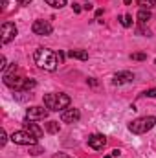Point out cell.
I'll list each match as a JSON object with an SVG mask.
<instances>
[{"label":"cell","instance_id":"obj_4","mask_svg":"<svg viewBox=\"0 0 156 158\" xmlns=\"http://www.w3.org/2000/svg\"><path fill=\"white\" fill-rule=\"evenodd\" d=\"M11 142L17 143V145H35L37 138L33 134H30L28 131H15L11 134Z\"/></svg>","mask_w":156,"mask_h":158},{"label":"cell","instance_id":"obj_25","mask_svg":"<svg viewBox=\"0 0 156 158\" xmlns=\"http://www.w3.org/2000/svg\"><path fill=\"white\" fill-rule=\"evenodd\" d=\"M31 2H33V0H17V4H18V6H30Z\"/></svg>","mask_w":156,"mask_h":158},{"label":"cell","instance_id":"obj_26","mask_svg":"<svg viewBox=\"0 0 156 158\" xmlns=\"http://www.w3.org/2000/svg\"><path fill=\"white\" fill-rule=\"evenodd\" d=\"M121 156V151H119V149H114V151H112V158H119Z\"/></svg>","mask_w":156,"mask_h":158},{"label":"cell","instance_id":"obj_30","mask_svg":"<svg viewBox=\"0 0 156 158\" xmlns=\"http://www.w3.org/2000/svg\"><path fill=\"white\" fill-rule=\"evenodd\" d=\"M57 158H74V156H70V155H66V153H61Z\"/></svg>","mask_w":156,"mask_h":158},{"label":"cell","instance_id":"obj_13","mask_svg":"<svg viewBox=\"0 0 156 158\" xmlns=\"http://www.w3.org/2000/svg\"><path fill=\"white\" fill-rule=\"evenodd\" d=\"M68 57L86 61V59H88V52H86V50H70V52H68Z\"/></svg>","mask_w":156,"mask_h":158},{"label":"cell","instance_id":"obj_27","mask_svg":"<svg viewBox=\"0 0 156 158\" xmlns=\"http://www.w3.org/2000/svg\"><path fill=\"white\" fill-rule=\"evenodd\" d=\"M72 7H74V11H76V13H81V6H79V4H74Z\"/></svg>","mask_w":156,"mask_h":158},{"label":"cell","instance_id":"obj_32","mask_svg":"<svg viewBox=\"0 0 156 158\" xmlns=\"http://www.w3.org/2000/svg\"><path fill=\"white\" fill-rule=\"evenodd\" d=\"M105 158H112V155H107V156H105Z\"/></svg>","mask_w":156,"mask_h":158},{"label":"cell","instance_id":"obj_12","mask_svg":"<svg viewBox=\"0 0 156 158\" xmlns=\"http://www.w3.org/2000/svg\"><path fill=\"white\" fill-rule=\"evenodd\" d=\"M24 131H28L30 134H33V136H35L37 140H39L40 136L44 134V131L40 129L39 125H37V123H33L31 119H28V118H26V121H24Z\"/></svg>","mask_w":156,"mask_h":158},{"label":"cell","instance_id":"obj_20","mask_svg":"<svg viewBox=\"0 0 156 158\" xmlns=\"http://www.w3.org/2000/svg\"><path fill=\"white\" fill-rule=\"evenodd\" d=\"M15 70H17V64H15V63H11V66H9V68H6V70L2 72V76H11Z\"/></svg>","mask_w":156,"mask_h":158},{"label":"cell","instance_id":"obj_2","mask_svg":"<svg viewBox=\"0 0 156 158\" xmlns=\"http://www.w3.org/2000/svg\"><path fill=\"white\" fill-rule=\"evenodd\" d=\"M44 107L48 110H55V112L66 110L70 107V96H66V94H55V92L46 94L44 96Z\"/></svg>","mask_w":156,"mask_h":158},{"label":"cell","instance_id":"obj_24","mask_svg":"<svg viewBox=\"0 0 156 158\" xmlns=\"http://www.w3.org/2000/svg\"><path fill=\"white\" fill-rule=\"evenodd\" d=\"M0 70H2V72L6 70V57H4V55L0 57Z\"/></svg>","mask_w":156,"mask_h":158},{"label":"cell","instance_id":"obj_15","mask_svg":"<svg viewBox=\"0 0 156 158\" xmlns=\"http://www.w3.org/2000/svg\"><path fill=\"white\" fill-rule=\"evenodd\" d=\"M140 9H153L156 6V0H136Z\"/></svg>","mask_w":156,"mask_h":158},{"label":"cell","instance_id":"obj_8","mask_svg":"<svg viewBox=\"0 0 156 158\" xmlns=\"http://www.w3.org/2000/svg\"><path fill=\"white\" fill-rule=\"evenodd\" d=\"M48 116V109L46 107H30L26 110V118L28 119H44Z\"/></svg>","mask_w":156,"mask_h":158},{"label":"cell","instance_id":"obj_19","mask_svg":"<svg viewBox=\"0 0 156 158\" xmlns=\"http://www.w3.org/2000/svg\"><path fill=\"white\" fill-rule=\"evenodd\" d=\"M130 59H132V61H145V59H147V53L138 52V53H132V55H130Z\"/></svg>","mask_w":156,"mask_h":158},{"label":"cell","instance_id":"obj_28","mask_svg":"<svg viewBox=\"0 0 156 158\" xmlns=\"http://www.w3.org/2000/svg\"><path fill=\"white\" fill-rule=\"evenodd\" d=\"M2 2V11H6L7 9V0H0Z\"/></svg>","mask_w":156,"mask_h":158},{"label":"cell","instance_id":"obj_3","mask_svg":"<svg viewBox=\"0 0 156 158\" xmlns=\"http://www.w3.org/2000/svg\"><path fill=\"white\" fill-rule=\"evenodd\" d=\"M156 125V118L154 116H143V118L134 119L132 123H129V131L132 134H145L147 131H151Z\"/></svg>","mask_w":156,"mask_h":158},{"label":"cell","instance_id":"obj_16","mask_svg":"<svg viewBox=\"0 0 156 158\" xmlns=\"http://www.w3.org/2000/svg\"><path fill=\"white\" fill-rule=\"evenodd\" d=\"M48 6H51V7H55V9H61V7H64L66 6V0H44Z\"/></svg>","mask_w":156,"mask_h":158},{"label":"cell","instance_id":"obj_11","mask_svg":"<svg viewBox=\"0 0 156 158\" xmlns=\"http://www.w3.org/2000/svg\"><path fill=\"white\" fill-rule=\"evenodd\" d=\"M132 81H134L132 72H117V74H114V79H112L114 85H127V83H132Z\"/></svg>","mask_w":156,"mask_h":158},{"label":"cell","instance_id":"obj_18","mask_svg":"<svg viewBox=\"0 0 156 158\" xmlns=\"http://www.w3.org/2000/svg\"><path fill=\"white\" fill-rule=\"evenodd\" d=\"M119 20H121V24L125 28H130L132 26V15H123V17H119Z\"/></svg>","mask_w":156,"mask_h":158},{"label":"cell","instance_id":"obj_33","mask_svg":"<svg viewBox=\"0 0 156 158\" xmlns=\"http://www.w3.org/2000/svg\"><path fill=\"white\" fill-rule=\"evenodd\" d=\"M154 63H156V61H154Z\"/></svg>","mask_w":156,"mask_h":158},{"label":"cell","instance_id":"obj_10","mask_svg":"<svg viewBox=\"0 0 156 158\" xmlns=\"http://www.w3.org/2000/svg\"><path fill=\"white\" fill-rule=\"evenodd\" d=\"M79 118H81V112H79L77 109H66V110L61 112L63 123H76Z\"/></svg>","mask_w":156,"mask_h":158},{"label":"cell","instance_id":"obj_31","mask_svg":"<svg viewBox=\"0 0 156 158\" xmlns=\"http://www.w3.org/2000/svg\"><path fill=\"white\" fill-rule=\"evenodd\" d=\"M130 2H132V0H125V4H127V6H129V4H130Z\"/></svg>","mask_w":156,"mask_h":158},{"label":"cell","instance_id":"obj_22","mask_svg":"<svg viewBox=\"0 0 156 158\" xmlns=\"http://www.w3.org/2000/svg\"><path fill=\"white\" fill-rule=\"evenodd\" d=\"M6 142H7V134H6V131H0V145L4 147Z\"/></svg>","mask_w":156,"mask_h":158},{"label":"cell","instance_id":"obj_23","mask_svg":"<svg viewBox=\"0 0 156 158\" xmlns=\"http://www.w3.org/2000/svg\"><path fill=\"white\" fill-rule=\"evenodd\" d=\"M30 153H31V155H40V153H42V147H33V145H30Z\"/></svg>","mask_w":156,"mask_h":158},{"label":"cell","instance_id":"obj_1","mask_svg":"<svg viewBox=\"0 0 156 158\" xmlns=\"http://www.w3.org/2000/svg\"><path fill=\"white\" fill-rule=\"evenodd\" d=\"M33 59H35V63H37L39 68H44V70H48V72H55L57 66H59V57H57V53L51 52V50H48V48H39V50H35Z\"/></svg>","mask_w":156,"mask_h":158},{"label":"cell","instance_id":"obj_21","mask_svg":"<svg viewBox=\"0 0 156 158\" xmlns=\"http://www.w3.org/2000/svg\"><path fill=\"white\" fill-rule=\"evenodd\" d=\"M142 96H145V98H156V88H149V90H145Z\"/></svg>","mask_w":156,"mask_h":158},{"label":"cell","instance_id":"obj_14","mask_svg":"<svg viewBox=\"0 0 156 158\" xmlns=\"http://www.w3.org/2000/svg\"><path fill=\"white\" fill-rule=\"evenodd\" d=\"M136 17H138V22H140V24H147L153 15H151V9H140Z\"/></svg>","mask_w":156,"mask_h":158},{"label":"cell","instance_id":"obj_5","mask_svg":"<svg viewBox=\"0 0 156 158\" xmlns=\"http://www.w3.org/2000/svg\"><path fill=\"white\" fill-rule=\"evenodd\" d=\"M17 33H18V30H17V26L13 22H4L2 24V44L11 42L17 37Z\"/></svg>","mask_w":156,"mask_h":158},{"label":"cell","instance_id":"obj_29","mask_svg":"<svg viewBox=\"0 0 156 158\" xmlns=\"http://www.w3.org/2000/svg\"><path fill=\"white\" fill-rule=\"evenodd\" d=\"M88 83H90L92 86H97V81H96V79H94V77H90V79H88Z\"/></svg>","mask_w":156,"mask_h":158},{"label":"cell","instance_id":"obj_9","mask_svg":"<svg viewBox=\"0 0 156 158\" xmlns=\"http://www.w3.org/2000/svg\"><path fill=\"white\" fill-rule=\"evenodd\" d=\"M88 145L96 151H101L105 145H107V138L103 134H90L88 136Z\"/></svg>","mask_w":156,"mask_h":158},{"label":"cell","instance_id":"obj_6","mask_svg":"<svg viewBox=\"0 0 156 158\" xmlns=\"http://www.w3.org/2000/svg\"><path fill=\"white\" fill-rule=\"evenodd\" d=\"M4 83H6L9 88H13V90L22 92V90H24V85H26V79L20 77V76H4Z\"/></svg>","mask_w":156,"mask_h":158},{"label":"cell","instance_id":"obj_17","mask_svg":"<svg viewBox=\"0 0 156 158\" xmlns=\"http://www.w3.org/2000/svg\"><path fill=\"white\" fill-rule=\"evenodd\" d=\"M59 129H61V127H59V123H57V121H48V123H46V131H48V132H51V134L59 132Z\"/></svg>","mask_w":156,"mask_h":158},{"label":"cell","instance_id":"obj_7","mask_svg":"<svg viewBox=\"0 0 156 158\" xmlns=\"http://www.w3.org/2000/svg\"><path fill=\"white\" fill-rule=\"evenodd\" d=\"M31 31L35 35H50L53 31V26L48 20H35L33 26H31Z\"/></svg>","mask_w":156,"mask_h":158}]
</instances>
